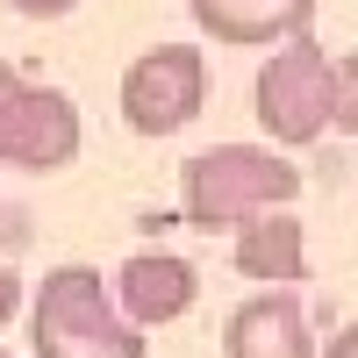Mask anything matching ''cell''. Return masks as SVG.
<instances>
[{"instance_id": "1", "label": "cell", "mask_w": 358, "mask_h": 358, "mask_svg": "<svg viewBox=\"0 0 358 358\" xmlns=\"http://www.w3.org/2000/svg\"><path fill=\"white\" fill-rule=\"evenodd\" d=\"M258 129L280 151H301L322 129H351V57H330L315 36H287L258 65Z\"/></svg>"}, {"instance_id": "2", "label": "cell", "mask_w": 358, "mask_h": 358, "mask_svg": "<svg viewBox=\"0 0 358 358\" xmlns=\"http://www.w3.org/2000/svg\"><path fill=\"white\" fill-rule=\"evenodd\" d=\"M301 165L280 158L273 143H215L179 165V215L194 229H236L265 208H294Z\"/></svg>"}, {"instance_id": "3", "label": "cell", "mask_w": 358, "mask_h": 358, "mask_svg": "<svg viewBox=\"0 0 358 358\" xmlns=\"http://www.w3.org/2000/svg\"><path fill=\"white\" fill-rule=\"evenodd\" d=\"M29 351L36 358H143V330L115 315V294L94 265H50L29 294Z\"/></svg>"}, {"instance_id": "4", "label": "cell", "mask_w": 358, "mask_h": 358, "mask_svg": "<svg viewBox=\"0 0 358 358\" xmlns=\"http://www.w3.org/2000/svg\"><path fill=\"white\" fill-rule=\"evenodd\" d=\"M72 158H79V108H72V94L22 79L8 57H0V165L57 172Z\"/></svg>"}, {"instance_id": "5", "label": "cell", "mask_w": 358, "mask_h": 358, "mask_svg": "<svg viewBox=\"0 0 358 358\" xmlns=\"http://www.w3.org/2000/svg\"><path fill=\"white\" fill-rule=\"evenodd\" d=\"M201 101H208V57L194 43H158V50H143L122 72V122L136 136L187 129L201 115Z\"/></svg>"}, {"instance_id": "6", "label": "cell", "mask_w": 358, "mask_h": 358, "mask_svg": "<svg viewBox=\"0 0 358 358\" xmlns=\"http://www.w3.org/2000/svg\"><path fill=\"white\" fill-rule=\"evenodd\" d=\"M108 294H115V315H122L129 330H165V322H179L201 301V273L187 258H172V251H136V258H122V273L108 280Z\"/></svg>"}, {"instance_id": "7", "label": "cell", "mask_w": 358, "mask_h": 358, "mask_svg": "<svg viewBox=\"0 0 358 358\" xmlns=\"http://www.w3.org/2000/svg\"><path fill=\"white\" fill-rule=\"evenodd\" d=\"M222 351H229V358H315V337H308L301 301L280 294V287H265V294H251V301L229 308Z\"/></svg>"}, {"instance_id": "8", "label": "cell", "mask_w": 358, "mask_h": 358, "mask_svg": "<svg viewBox=\"0 0 358 358\" xmlns=\"http://www.w3.org/2000/svg\"><path fill=\"white\" fill-rule=\"evenodd\" d=\"M201 36H215L229 50H265V43H287V36H308V22L322 0H187Z\"/></svg>"}, {"instance_id": "9", "label": "cell", "mask_w": 358, "mask_h": 358, "mask_svg": "<svg viewBox=\"0 0 358 358\" xmlns=\"http://www.w3.org/2000/svg\"><path fill=\"white\" fill-rule=\"evenodd\" d=\"M229 265L258 287H301L308 280V229L294 222V208H265V215L236 222Z\"/></svg>"}, {"instance_id": "10", "label": "cell", "mask_w": 358, "mask_h": 358, "mask_svg": "<svg viewBox=\"0 0 358 358\" xmlns=\"http://www.w3.org/2000/svg\"><path fill=\"white\" fill-rule=\"evenodd\" d=\"M22 315V280H15V265H0V330Z\"/></svg>"}, {"instance_id": "11", "label": "cell", "mask_w": 358, "mask_h": 358, "mask_svg": "<svg viewBox=\"0 0 358 358\" xmlns=\"http://www.w3.org/2000/svg\"><path fill=\"white\" fill-rule=\"evenodd\" d=\"M15 15H29V22H57V15H72L79 0H8Z\"/></svg>"}, {"instance_id": "12", "label": "cell", "mask_w": 358, "mask_h": 358, "mask_svg": "<svg viewBox=\"0 0 358 358\" xmlns=\"http://www.w3.org/2000/svg\"><path fill=\"white\" fill-rule=\"evenodd\" d=\"M330 358H358V330H351V322H337V337H330Z\"/></svg>"}, {"instance_id": "13", "label": "cell", "mask_w": 358, "mask_h": 358, "mask_svg": "<svg viewBox=\"0 0 358 358\" xmlns=\"http://www.w3.org/2000/svg\"><path fill=\"white\" fill-rule=\"evenodd\" d=\"M0 358H22V351H0Z\"/></svg>"}]
</instances>
